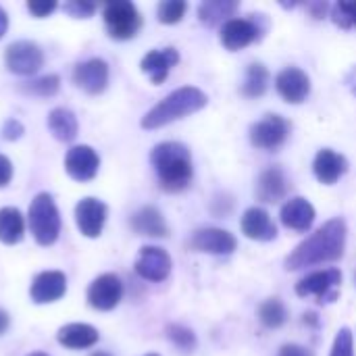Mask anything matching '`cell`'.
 <instances>
[{"instance_id":"d6a6232c","label":"cell","mask_w":356,"mask_h":356,"mask_svg":"<svg viewBox=\"0 0 356 356\" xmlns=\"http://www.w3.org/2000/svg\"><path fill=\"white\" fill-rule=\"evenodd\" d=\"M167 338L184 353H192L196 348V336L192 330L184 327V325H169L167 327Z\"/></svg>"},{"instance_id":"ab89813d","label":"cell","mask_w":356,"mask_h":356,"mask_svg":"<svg viewBox=\"0 0 356 356\" xmlns=\"http://www.w3.org/2000/svg\"><path fill=\"white\" fill-rule=\"evenodd\" d=\"M309 8H311V13H313V17H315V19H321V17L327 13V2H315V4H309Z\"/></svg>"},{"instance_id":"d4e9b609","label":"cell","mask_w":356,"mask_h":356,"mask_svg":"<svg viewBox=\"0 0 356 356\" xmlns=\"http://www.w3.org/2000/svg\"><path fill=\"white\" fill-rule=\"evenodd\" d=\"M23 234H25L23 215L13 207L0 209V242L8 246L19 244L23 240Z\"/></svg>"},{"instance_id":"7bdbcfd3","label":"cell","mask_w":356,"mask_h":356,"mask_svg":"<svg viewBox=\"0 0 356 356\" xmlns=\"http://www.w3.org/2000/svg\"><path fill=\"white\" fill-rule=\"evenodd\" d=\"M90 356H111L108 353H94V355H90Z\"/></svg>"},{"instance_id":"52a82bcc","label":"cell","mask_w":356,"mask_h":356,"mask_svg":"<svg viewBox=\"0 0 356 356\" xmlns=\"http://www.w3.org/2000/svg\"><path fill=\"white\" fill-rule=\"evenodd\" d=\"M4 63L10 73L33 75L44 65V52L33 42H27V40L13 42L4 52Z\"/></svg>"},{"instance_id":"484cf974","label":"cell","mask_w":356,"mask_h":356,"mask_svg":"<svg viewBox=\"0 0 356 356\" xmlns=\"http://www.w3.org/2000/svg\"><path fill=\"white\" fill-rule=\"evenodd\" d=\"M48 127L52 136L60 142H71L77 138V119L69 108H54L48 115Z\"/></svg>"},{"instance_id":"e575fe53","label":"cell","mask_w":356,"mask_h":356,"mask_svg":"<svg viewBox=\"0 0 356 356\" xmlns=\"http://www.w3.org/2000/svg\"><path fill=\"white\" fill-rule=\"evenodd\" d=\"M65 10H67L71 17L86 19V17H92V15H94V10H96V4H94V2H81V0H73V2H67V4H65Z\"/></svg>"},{"instance_id":"9c48e42d","label":"cell","mask_w":356,"mask_h":356,"mask_svg":"<svg viewBox=\"0 0 356 356\" xmlns=\"http://www.w3.org/2000/svg\"><path fill=\"white\" fill-rule=\"evenodd\" d=\"M136 273L146 282H165L171 273V257L159 246H144L136 259Z\"/></svg>"},{"instance_id":"ba28073f","label":"cell","mask_w":356,"mask_h":356,"mask_svg":"<svg viewBox=\"0 0 356 356\" xmlns=\"http://www.w3.org/2000/svg\"><path fill=\"white\" fill-rule=\"evenodd\" d=\"M290 134V123L280 115H267L250 127V142L261 150L280 148Z\"/></svg>"},{"instance_id":"7c38bea8","label":"cell","mask_w":356,"mask_h":356,"mask_svg":"<svg viewBox=\"0 0 356 356\" xmlns=\"http://www.w3.org/2000/svg\"><path fill=\"white\" fill-rule=\"evenodd\" d=\"M98 167H100V159H98L96 150L86 144L73 146L65 156V169H67L69 177H73L75 181L94 179V175L98 173Z\"/></svg>"},{"instance_id":"b9f144b4","label":"cell","mask_w":356,"mask_h":356,"mask_svg":"<svg viewBox=\"0 0 356 356\" xmlns=\"http://www.w3.org/2000/svg\"><path fill=\"white\" fill-rule=\"evenodd\" d=\"M8 330V315L0 309V336Z\"/></svg>"},{"instance_id":"4316f807","label":"cell","mask_w":356,"mask_h":356,"mask_svg":"<svg viewBox=\"0 0 356 356\" xmlns=\"http://www.w3.org/2000/svg\"><path fill=\"white\" fill-rule=\"evenodd\" d=\"M236 8H238V2H234V0H209L198 6V17L204 25L215 27L223 19L232 17L236 13Z\"/></svg>"},{"instance_id":"8992f818","label":"cell","mask_w":356,"mask_h":356,"mask_svg":"<svg viewBox=\"0 0 356 356\" xmlns=\"http://www.w3.org/2000/svg\"><path fill=\"white\" fill-rule=\"evenodd\" d=\"M342 284V273L338 269H325L311 273L302 277L296 284V294L307 298V296H317L319 302H334L338 296V288Z\"/></svg>"},{"instance_id":"1f68e13d","label":"cell","mask_w":356,"mask_h":356,"mask_svg":"<svg viewBox=\"0 0 356 356\" xmlns=\"http://www.w3.org/2000/svg\"><path fill=\"white\" fill-rule=\"evenodd\" d=\"M188 10V4L184 0H165L159 4V21L165 23V25H173V23H179L181 17L186 15Z\"/></svg>"},{"instance_id":"60d3db41","label":"cell","mask_w":356,"mask_h":356,"mask_svg":"<svg viewBox=\"0 0 356 356\" xmlns=\"http://www.w3.org/2000/svg\"><path fill=\"white\" fill-rule=\"evenodd\" d=\"M6 29H8V17H6L4 8L0 6V38L6 33Z\"/></svg>"},{"instance_id":"f1b7e54d","label":"cell","mask_w":356,"mask_h":356,"mask_svg":"<svg viewBox=\"0 0 356 356\" xmlns=\"http://www.w3.org/2000/svg\"><path fill=\"white\" fill-rule=\"evenodd\" d=\"M286 317H288V313H286V307L280 298H269L259 307V319L269 330L282 327L286 323Z\"/></svg>"},{"instance_id":"5b68a950","label":"cell","mask_w":356,"mask_h":356,"mask_svg":"<svg viewBox=\"0 0 356 356\" xmlns=\"http://www.w3.org/2000/svg\"><path fill=\"white\" fill-rule=\"evenodd\" d=\"M104 25L111 38L115 40H131L142 27V15L138 13L134 2L115 0L104 6Z\"/></svg>"},{"instance_id":"83f0119b","label":"cell","mask_w":356,"mask_h":356,"mask_svg":"<svg viewBox=\"0 0 356 356\" xmlns=\"http://www.w3.org/2000/svg\"><path fill=\"white\" fill-rule=\"evenodd\" d=\"M269 86V71L261 63H252L246 71V79L242 83V94L246 98H259L267 92Z\"/></svg>"},{"instance_id":"8d00e7d4","label":"cell","mask_w":356,"mask_h":356,"mask_svg":"<svg viewBox=\"0 0 356 356\" xmlns=\"http://www.w3.org/2000/svg\"><path fill=\"white\" fill-rule=\"evenodd\" d=\"M27 8L35 17H46V15H50L56 8V2H52V0L50 2H27Z\"/></svg>"},{"instance_id":"8fae6325","label":"cell","mask_w":356,"mask_h":356,"mask_svg":"<svg viewBox=\"0 0 356 356\" xmlns=\"http://www.w3.org/2000/svg\"><path fill=\"white\" fill-rule=\"evenodd\" d=\"M73 81L79 90L96 96L106 90L108 83V65L102 58H90L86 63H79L73 69Z\"/></svg>"},{"instance_id":"f6af8a7d","label":"cell","mask_w":356,"mask_h":356,"mask_svg":"<svg viewBox=\"0 0 356 356\" xmlns=\"http://www.w3.org/2000/svg\"><path fill=\"white\" fill-rule=\"evenodd\" d=\"M146 356H159V355H146Z\"/></svg>"},{"instance_id":"d6986e66","label":"cell","mask_w":356,"mask_h":356,"mask_svg":"<svg viewBox=\"0 0 356 356\" xmlns=\"http://www.w3.org/2000/svg\"><path fill=\"white\" fill-rule=\"evenodd\" d=\"M179 63V52L175 50V48H163V50H150L144 58H142V63H140V67H142V71L152 79V83H163L165 79H167V75H169V71L175 67Z\"/></svg>"},{"instance_id":"74e56055","label":"cell","mask_w":356,"mask_h":356,"mask_svg":"<svg viewBox=\"0 0 356 356\" xmlns=\"http://www.w3.org/2000/svg\"><path fill=\"white\" fill-rule=\"evenodd\" d=\"M10 179H13V165L4 154H0V188L8 186Z\"/></svg>"},{"instance_id":"ac0fdd59","label":"cell","mask_w":356,"mask_h":356,"mask_svg":"<svg viewBox=\"0 0 356 356\" xmlns=\"http://www.w3.org/2000/svg\"><path fill=\"white\" fill-rule=\"evenodd\" d=\"M242 232L246 238L259 240V242H271L277 236L271 215L261 207H252L242 215Z\"/></svg>"},{"instance_id":"277c9868","label":"cell","mask_w":356,"mask_h":356,"mask_svg":"<svg viewBox=\"0 0 356 356\" xmlns=\"http://www.w3.org/2000/svg\"><path fill=\"white\" fill-rule=\"evenodd\" d=\"M29 229L40 246H50L60 234V215L50 194H38L29 204Z\"/></svg>"},{"instance_id":"5bb4252c","label":"cell","mask_w":356,"mask_h":356,"mask_svg":"<svg viewBox=\"0 0 356 356\" xmlns=\"http://www.w3.org/2000/svg\"><path fill=\"white\" fill-rule=\"evenodd\" d=\"M261 38V27L250 19H229L221 27V44L236 52Z\"/></svg>"},{"instance_id":"4dcf8cb0","label":"cell","mask_w":356,"mask_h":356,"mask_svg":"<svg viewBox=\"0 0 356 356\" xmlns=\"http://www.w3.org/2000/svg\"><path fill=\"white\" fill-rule=\"evenodd\" d=\"M332 19L342 29H356V0H340L334 4Z\"/></svg>"},{"instance_id":"f35d334b","label":"cell","mask_w":356,"mask_h":356,"mask_svg":"<svg viewBox=\"0 0 356 356\" xmlns=\"http://www.w3.org/2000/svg\"><path fill=\"white\" fill-rule=\"evenodd\" d=\"M277 356H313V353L305 346H298V344H286V346H282Z\"/></svg>"},{"instance_id":"f546056e","label":"cell","mask_w":356,"mask_h":356,"mask_svg":"<svg viewBox=\"0 0 356 356\" xmlns=\"http://www.w3.org/2000/svg\"><path fill=\"white\" fill-rule=\"evenodd\" d=\"M58 88H60L58 75H42L38 79L25 81L21 86V92L31 94V96H40V98H48V96H54L58 92Z\"/></svg>"},{"instance_id":"6da1fadb","label":"cell","mask_w":356,"mask_h":356,"mask_svg":"<svg viewBox=\"0 0 356 356\" xmlns=\"http://www.w3.org/2000/svg\"><path fill=\"white\" fill-rule=\"evenodd\" d=\"M346 248V221L332 219L323 227H319L311 238L296 246V250L286 259L288 271H298L305 267L332 263L342 259Z\"/></svg>"},{"instance_id":"cb8c5ba5","label":"cell","mask_w":356,"mask_h":356,"mask_svg":"<svg viewBox=\"0 0 356 356\" xmlns=\"http://www.w3.org/2000/svg\"><path fill=\"white\" fill-rule=\"evenodd\" d=\"M288 192V181L277 167H269L267 171L261 173L259 184H257V196L263 202H277L286 196Z\"/></svg>"},{"instance_id":"7402d4cb","label":"cell","mask_w":356,"mask_h":356,"mask_svg":"<svg viewBox=\"0 0 356 356\" xmlns=\"http://www.w3.org/2000/svg\"><path fill=\"white\" fill-rule=\"evenodd\" d=\"M131 227H134L136 234L148 236V238H167L169 236V227H167L161 211H156L154 207L140 209L131 217Z\"/></svg>"},{"instance_id":"ee69618b","label":"cell","mask_w":356,"mask_h":356,"mask_svg":"<svg viewBox=\"0 0 356 356\" xmlns=\"http://www.w3.org/2000/svg\"><path fill=\"white\" fill-rule=\"evenodd\" d=\"M27 356H48V355H44V353H31V355H27Z\"/></svg>"},{"instance_id":"44dd1931","label":"cell","mask_w":356,"mask_h":356,"mask_svg":"<svg viewBox=\"0 0 356 356\" xmlns=\"http://www.w3.org/2000/svg\"><path fill=\"white\" fill-rule=\"evenodd\" d=\"M348 169V163L342 154L330 150V148H323L317 152L315 156V163H313V171H315V177L325 184V186H332L336 184Z\"/></svg>"},{"instance_id":"836d02e7","label":"cell","mask_w":356,"mask_h":356,"mask_svg":"<svg viewBox=\"0 0 356 356\" xmlns=\"http://www.w3.org/2000/svg\"><path fill=\"white\" fill-rule=\"evenodd\" d=\"M330 356H355V342H353V334L348 327L340 330V334L336 336Z\"/></svg>"},{"instance_id":"e0dca14e","label":"cell","mask_w":356,"mask_h":356,"mask_svg":"<svg viewBox=\"0 0 356 356\" xmlns=\"http://www.w3.org/2000/svg\"><path fill=\"white\" fill-rule=\"evenodd\" d=\"M65 292H67V277L60 271H44L33 280L29 296L35 305H50L60 300Z\"/></svg>"},{"instance_id":"3957f363","label":"cell","mask_w":356,"mask_h":356,"mask_svg":"<svg viewBox=\"0 0 356 356\" xmlns=\"http://www.w3.org/2000/svg\"><path fill=\"white\" fill-rule=\"evenodd\" d=\"M209 102L207 94L194 86H186L179 88L175 92H171L169 96H165L156 106H152L144 119H142V127L144 129H159L163 125H169L177 119H184L192 113H198L200 108H204Z\"/></svg>"},{"instance_id":"2e32d148","label":"cell","mask_w":356,"mask_h":356,"mask_svg":"<svg viewBox=\"0 0 356 356\" xmlns=\"http://www.w3.org/2000/svg\"><path fill=\"white\" fill-rule=\"evenodd\" d=\"M275 88L280 92V96L290 102V104H300L302 100H307L309 92H311V79L309 75L298 69V67H288L284 69L277 79H275Z\"/></svg>"},{"instance_id":"9a60e30c","label":"cell","mask_w":356,"mask_h":356,"mask_svg":"<svg viewBox=\"0 0 356 356\" xmlns=\"http://www.w3.org/2000/svg\"><path fill=\"white\" fill-rule=\"evenodd\" d=\"M238 242L236 238L225 232V229H217V227H204L198 229L192 240H190V248L198 250V252H209V254H232L236 250Z\"/></svg>"},{"instance_id":"7a4b0ae2","label":"cell","mask_w":356,"mask_h":356,"mask_svg":"<svg viewBox=\"0 0 356 356\" xmlns=\"http://www.w3.org/2000/svg\"><path fill=\"white\" fill-rule=\"evenodd\" d=\"M152 167L165 192H181L190 186L194 169L190 150L179 142H163L152 148Z\"/></svg>"},{"instance_id":"30bf717a","label":"cell","mask_w":356,"mask_h":356,"mask_svg":"<svg viewBox=\"0 0 356 356\" xmlns=\"http://www.w3.org/2000/svg\"><path fill=\"white\" fill-rule=\"evenodd\" d=\"M123 296V284L117 275L104 273L96 277L88 288V302L96 311H113Z\"/></svg>"},{"instance_id":"d590c367","label":"cell","mask_w":356,"mask_h":356,"mask_svg":"<svg viewBox=\"0 0 356 356\" xmlns=\"http://www.w3.org/2000/svg\"><path fill=\"white\" fill-rule=\"evenodd\" d=\"M21 134H23V125H21L17 119H8V121L4 123V127H2L4 140H19Z\"/></svg>"},{"instance_id":"4fadbf2b","label":"cell","mask_w":356,"mask_h":356,"mask_svg":"<svg viewBox=\"0 0 356 356\" xmlns=\"http://www.w3.org/2000/svg\"><path fill=\"white\" fill-rule=\"evenodd\" d=\"M75 223L86 238H98L106 223V204L98 198H83L75 207Z\"/></svg>"},{"instance_id":"ffe728a7","label":"cell","mask_w":356,"mask_h":356,"mask_svg":"<svg viewBox=\"0 0 356 356\" xmlns=\"http://www.w3.org/2000/svg\"><path fill=\"white\" fill-rule=\"evenodd\" d=\"M282 223L288 227V229H294V232H307L313 221H315V209L313 204L307 200V198H290L284 207H282Z\"/></svg>"},{"instance_id":"603a6c76","label":"cell","mask_w":356,"mask_h":356,"mask_svg":"<svg viewBox=\"0 0 356 356\" xmlns=\"http://www.w3.org/2000/svg\"><path fill=\"white\" fill-rule=\"evenodd\" d=\"M56 340L65 348L81 350V348H92L98 342V332L88 323H69L58 330Z\"/></svg>"}]
</instances>
